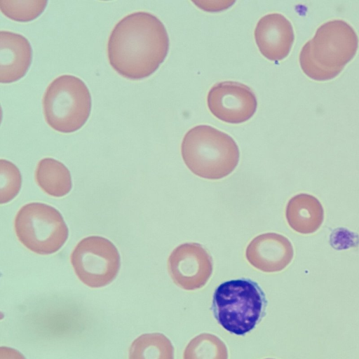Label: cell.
<instances>
[{
  "instance_id": "6da1fadb",
  "label": "cell",
  "mask_w": 359,
  "mask_h": 359,
  "mask_svg": "<svg viewBox=\"0 0 359 359\" xmlns=\"http://www.w3.org/2000/svg\"><path fill=\"white\" fill-rule=\"evenodd\" d=\"M169 37L163 23L154 14L136 11L121 18L109 36L111 66L121 76L141 79L154 73L165 58Z\"/></svg>"
},
{
  "instance_id": "7a4b0ae2",
  "label": "cell",
  "mask_w": 359,
  "mask_h": 359,
  "mask_svg": "<svg viewBox=\"0 0 359 359\" xmlns=\"http://www.w3.org/2000/svg\"><path fill=\"white\" fill-rule=\"evenodd\" d=\"M358 37L346 21L333 20L325 22L314 36L302 47L299 64L304 73L313 80L334 79L356 54Z\"/></svg>"
},
{
  "instance_id": "3957f363",
  "label": "cell",
  "mask_w": 359,
  "mask_h": 359,
  "mask_svg": "<svg viewBox=\"0 0 359 359\" xmlns=\"http://www.w3.org/2000/svg\"><path fill=\"white\" fill-rule=\"evenodd\" d=\"M182 158L196 175L219 180L236 168L240 152L235 140L211 126L198 125L189 129L181 146Z\"/></svg>"
},
{
  "instance_id": "277c9868",
  "label": "cell",
  "mask_w": 359,
  "mask_h": 359,
  "mask_svg": "<svg viewBox=\"0 0 359 359\" xmlns=\"http://www.w3.org/2000/svg\"><path fill=\"white\" fill-rule=\"evenodd\" d=\"M267 304L259 285L242 278L225 281L215 289L211 309L215 318L226 331L244 336L265 316Z\"/></svg>"
},
{
  "instance_id": "5b68a950",
  "label": "cell",
  "mask_w": 359,
  "mask_h": 359,
  "mask_svg": "<svg viewBox=\"0 0 359 359\" xmlns=\"http://www.w3.org/2000/svg\"><path fill=\"white\" fill-rule=\"evenodd\" d=\"M42 104L45 119L53 129L60 133H73L88 120L91 96L80 78L63 74L48 86Z\"/></svg>"
},
{
  "instance_id": "8992f818",
  "label": "cell",
  "mask_w": 359,
  "mask_h": 359,
  "mask_svg": "<svg viewBox=\"0 0 359 359\" xmlns=\"http://www.w3.org/2000/svg\"><path fill=\"white\" fill-rule=\"evenodd\" d=\"M19 241L31 251L50 255L58 251L68 238V228L55 208L41 203L26 204L15 219Z\"/></svg>"
},
{
  "instance_id": "52a82bcc",
  "label": "cell",
  "mask_w": 359,
  "mask_h": 359,
  "mask_svg": "<svg viewBox=\"0 0 359 359\" xmlns=\"http://www.w3.org/2000/svg\"><path fill=\"white\" fill-rule=\"evenodd\" d=\"M71 263L79 280L90 287L111 283L121 266L116 246L108 239L91 236L82 239L71 255Z\"/></svg>"
},
{
  "instance_id": "ba28073f",
  "label": "cell",
  "mask_w": 359,
  "mask_h": 359,
  "mask_svg": "<svg viewBox=\"0 0 359 359\" xmlns=\"http://www.w3.org/2000/svg\"><path fill=\"white\" fill-rule=\"evenodd\" d=\"M168 269L177 285L187 290H197L210 278L212 259L201 244L186 243L172 250L168 259Z\"/></svg>"
},
{
  "instance_id": "9c48e42d",
  "label": "cell",
  "mask_w": 359,
  "mask_h": 359,
  "mask_svg": "<svg viewBox=\"0 0 359 359\" xmlns=\"http://www.w3.org/2000/svg\"><path fill=\"white\" fill-rule=\"evenodd\" d=\"M207 102L215 116L231 123L248 120L257 106L252 89L242 83L232 81L215 83L208 92Z\"/></svg>"
},
{
  "instance_id": "30bf717a",
  "label": "cell",
  "mask_w": 359,
  "mask_h": 359,
  "mask_svg": "<svg viewBox=\"0 0 359 359\" xmlns=\"http://www.w3.org/2000/svg\"><path fill=\"white\" fill-rule=\"evenodd\" d=\"M294 255L291 242L283 235L266 233L254 238L248 244L245 256L255 268L264 272H278L291 262Z\"/></svg>"
},
{
  "instance_id": "8fae6325",
  "label": "cell",
  "mask_w": 359,
  "mask_h": 359,
  "mask_svg": "<svg viewBox=\"0 0 359 359\" xmlns=\"http://www.w3.org/2000/svg\"><path fill=\"white\" fill-rule=\"evenodd\" d=\"M255 37L262 54L271 60L278 61L289 54L294 34L291 22L283 15L272 13L259 20Z\"/></svg>"
},
{
  "instance_id": "7c38bea8",
  "label": "cell",
  "mask_w": 359,
  "mask_h": 359,
  "mask_svg": "<svg viewBox=\"0 0 359 359\" xmlns=\"http://www.w3.org/2000/svg\"><path fill=\"white\" fill-rule=\"evenodd\" d=\"M32 59L28 39L10 31L0 32V82L12 83L23 77Z\"/></svg>"
},
{
  "instance_id": "4fadbf2b",
  "label": "cell",
  "mask_w": 359,
  "mask_h": 359,
  "mask_svg": "<svg viewBox=\"0 0 359 359\" xmlns=\"http://www.w3.org/2000/svg\"><path fill=\"white\" fill-rule=\"evenodd\" d=\"M285 217L294 231L309 234L320 227L324 219V210L317 198L307 194H299L288 201Z\"/></svg>"
},
{
  "instance_id": "5bb4252c",
  "label": "cell",
  "mask_w": 359,
  "mask_h": 359,
  "mask_svg": "<svg viewBox=\"0 0 359 359\" xmlns=\"http://www.w3.org/2000/svg\"><path fill=\"white\" fill-rule=\"evenodd\" d=\"M37 184L48 195L62 197L72 189L69 170L60 161L52 158L41 159L35 171Z\"/></svg>"
},
{
  "instance_id": "9a60e30c",
  "label": "cell",
  "mask_w": 359,
  "mask_h": 359,
  "mask_svg": "<svg viewBox=\"0 0 359 359\" xmlns=\"http://www.w3.org/2000/svg\"><path fill=\"white\" fill-rule=\"evenodd\" d=\"M129 359H174V348L163 334H144L132 343Z\"/></svg>"
},
{
  "instance_id": "2e32d148",
  "label": "cell",
  "mask_w": 359,
  "mask_h": 359,
  "mask_svg": "<svg viewBox=\"0 0 359 359\" xmlns=\"http://www.w3.org/2000/svg\"><path fill=\"white\" fill-rule=\"evenodd\" d=\"M184 359H227V351L217 336L201 334L187 346Z\"/></svg>"
},
{
  "instance_id": "e0dca14e",
  "label": "cell",
  "mask_w": 359,
  "mask_h": 359,
  "mask_svg": "<svg viewBox=\"0 0 359 359\" xmlns=\"http://www.w3.org/2000/svg\"><path fill=\"white\" fill-rule=\"evenodd\" d=\"M46 0H0V9L8 18L27 22L37 18L45 9Z\"/></svg>"
},
{
  "instance_id": "ac0fdd59",
  "label": "cell",
  "mask_w": 359,
  "mask_h": 359,
  "mask_svg": "<svg viewBox=\"0 0 359 359\" xmlns=\"http://www.w3.org/2000/svg\"><path fill=\"white\" fill-rule=\"evenodd\" d=\"M0 203H8L19 193L22 177L19 169L13 163L0 160Z\"/></svg>"
},
{
  "instance_id": "d6986e66",
  "label": "cell",
  "mask_w": 359,
  "mask_h": 359,
  "mask_svg": "<svg viewBox=\"0 0 359 359\" xmlns=\"http://www.w3.org/2000/svg\"><path fill=\"white\" fill-rule=\"evenodd\" d=\"M0 359H26L18 351L6 346L0 348Z\"/></svg>"
},
{
  "instance_id": "ffe728a7",
  "label": "cell",
  "mask_w": 359,
  "mask_h": 359,
  "mask_svg": "<svg viewBox=\"0 0 359 359\" xmlns=\"http://www.w3.org/2000/svg\"><path fill=\"white\" fill-rule=\"evenodd\" d=\"M269 359H270V358H269Z\"/></svg>"
}]
</instances>
